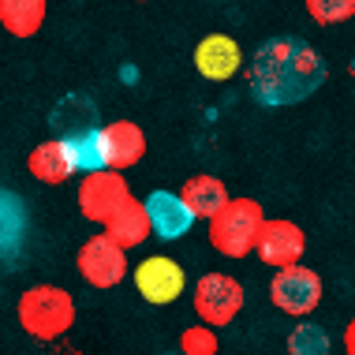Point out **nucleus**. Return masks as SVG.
Returning <instances> with one entry per match:
<instances>
[{"mask_svg":"<svg viewBox=\"0 0 355 355\" xmlns=\"http://www.w3.org/2000/svg\"><path fill=\"white\" fill-rule=\"evenodd\" d=\"M325 79V60L303 37H270L247 64V83L262 105L306 101Z\"/></svg>","mask_w":355,"mask_h":355,"instance_id":"1","label":"nucleus"},{"mask_svg":"<svg viewBox=\"0 0 355 355\" xmlns=\"http://www.w3.org/2000/svg\"><path fill=\"white\" fill-rule=\"evenodd\" d=\"M75 300L60 284H31L15 303V318L26 337L34 340H60L75 325Z\"/></svg>","mask_w":355,"mask_h":355,"instance_id":"2","label":"nucleus"},{"mask_svg":"<svg viewBox=\"0 0 355 355\" xmlns=\"http://www.w3.org/2000/svg\"><path fill=\"white\" fill-rule=\"evenodd\" d=\"M262 225H266V209L258 198H228V206L209 220V247L220 254V258H239L254 254L258 247V236H262Z\"/></svg>","mask_w":355,"mask_h":355,"instance_id":"3","label":"nucleus"},{"mask_svg":"<svg viewBox=\"0 0 355 355\" xmlns=\"http://www.w3.org/2000/svg\"><path fill=\"white\" fill-rule=\"evenodd\" d=\"M247 303V292L243 284L236 281L232 273H202L191 288V306H195V318L202 325H232L239 318V311H243Z\"/></svg>","mask_w":355,"mask_h":355,"instance_id":"4","label":"nucleus"},{"mask_svg":"<svg viewBox=\"0 0 355 355\" xmlns=\"http://www.w3.org/2000/svg\"><path fill=\"white\" fill-rule=\"evenodd\" d=\"M322 277L311 270V266H284L270 277V303L277 306L288 318L303 322L311 318L314 311L322 306Z\"/></svg>","mask_w":355,"mask_h":355,"instance_id":"5","label":"nucleus"},{"mask_svg":"<svg viewBox=\"0 0 355 355\" xmlns=\"http://www.w3.org/2000/svg\"><path fill=\"white\" fill-rule=\"evenodd\" d=\"M131 281L150 306H168L187 292V270L172 254H146L142 262H135Z\"/></svg>","mask_w":355,"mask_h":355,"instance_id":"6","label":"nucleus"},{"mask_svg":"<svg viewBox=\"0 0 355 355\" xmlns=\"http://www.w3.org/2000/svg\"><path fill=\"white\" fill-rule=\"evenodd\" d=\"M131 198V184L123 172H109V168H98V172H83L79 180V191H75V202H79V214L94 225H105L116 209Z\"/></svg>","mask_w":355,"mask_h":355,"instance_id":"7","label":"nucleus"},{"mask_svg":"<svg viewBox=\"0 0 355 355\" xmlns=\"http://www.w3.org/2000/svg\"><path fill=\"white\" fill-rule=\"evenodd\" d=\"M75 270L90 288H116L123 277L131 273V262H128V251L116 247L109 236H90L86 243L79 247L75 254Z\"/></svg>","mask_w":355,"mask_h":355,"instance_id":"8","label":"nucleus"},{"mask_svg":"<svg viewBox=\"0 0 355 355\" xmlns=\"http://www.w3.org/2000/svg\"><path fill=\"white\" fill-rule=\"evenodd\" d=\"M98 157L101 168L128 172L146 157V131L135 120H109L98 128Z\"/></svg>","mask_w":355,"mask_h":355,"instance_id":"9","label":"nucleus"},{"mask_svg":"<svg viewBox=\"0 0 355 355\" xmlns=\"http://www.w3.org/2000/svg\"><path fill=\"white\" fill-rule=\"evenodd\" d=\"M254 254H258L262 266H273V270L300 266L303 254H306V232L295 225V220H288V217H266Z\"/></svg>","mask_w":355,"mask_h":355,"instance_id":"10","label":"nucleus"},{"mask_svg":"<svg viewBox=\"0 0 355 355\" xmlns=\"http://www.w3.org/2000/svg\"><path fill=\"white\" fill-rule=\"evenodd\" d=\"M191 60H195V71L202 75V79L228 83L239 75V68H243V49H239V42L228 34H206L202 42L195 45Z\"/></svg>","mask_w":355,"mask_h":355,"instance_id":"11","label":"nucleus"},{"mask_svg":"<svg viewBox=\"0 0 355 355\" xmlns=\"http://www.w3.org/2000/svg\"><path fill=\"white\" fill-rule=\"evenodd\" d=\"M26 172H31L37 184H45V187H60V184H68L79 168H75V157H71L68 142L64 139H45V142H37V146L31 150Z\"/></svg>","mask_w":355,"mask_h":355,"instance_id":"12","label":"nucleus"},{"mask_svg":"<svg viewBox=\"0 0 355 355\" xmlns=\"http://www.w3.org/2000/svg\"><path fill=\"white\" fill-rule=\"evenodd\" d=\"M228 187L220 176H209V172H198V176H187L184 187H180V202L187 206V214L195 220H214L220 209L228 206Z\"/></svg>","mask_w":355,"mask_h":355,"instance_id":"13","label":"nucleus"},{"mask_svg":"<svg viewBox=\"0 0 355 355\" xmlns=\"http://www.w3.org/2000/svg\"><path fill=\"white\" fill-rule=\"evenodd\" d=\"M101 228H105V236H109L112 243L123 247V251H135V247H142V243L153 236L150 217H146V206H142V198H135V195H131L128 202L116 209V214L105 220Z\"/></svg>","mask_w":355,"mask_h":355,"instance_id":"14","label":"nucleus"},{"mask_svg":"<svg viewBox=\"0 0 355 355\" xmlns=\"http://www.w3.org/2000/svg\"><path fill=\"white\" fill-rule=\"evenodd\" d=\"M142 206H146L150 228L157 239H180L191 225H195V217L187 214V206L180 202V195H172V191H153L150 198H142Z\"/></svg>","mask_w":355,"mask_h":355,"instance_id":"15","label":"nucleus"},{"mask_svg":"<svg viewBox=\"0 0 355 355\" xmlns=\"http://www.w3.org/2000/svg\"><path fill=\"white\" fill-rule=\"evenodd\" d=\"M49 0H0V26L12 37H34L45 26Z\"/></svg>","mask_w":355,"mask_h":355,"instance_id":"16","label":"nucleus"},{"mask_svg":"<svg viewBox=\"0 0 355 355\" xmlns=\"http://www.w3.org/2000/svg\"><path fill=\"white\" fill-rule=\"evenodd\" d=\"M56 131H60V139H71V135H83V131H94L98 128V109H94V101L86 98H68L56 105Z\"/></svg>","mask_w":355,"mask_h":355,"instance_id":"17","label":"nucleus"},{"mask_svg":"<svg viewBox=\"0 0 355 355\" xmlns=\"http://www.w3.org/2000/svg\"><path fill=\"white\" fill-rule=\"evenodd\" d=\"M329 333L322 329L318 322H300L292 333H288V355H329Z\"/></svg>","mask_w":355,"mask_h":355,"instance_id":"18","label":"nucleus"},{"mask_svg":"<svg viewBox=\"0 0 355 355\" xmlns=\"http://www.w3.org/2000/svg\"><path fill=\"white\" fill-rule=\"evenodd\" d=\"M180 355H220V337L214 325H187L180 333Z\"/></svg>","mask_w":355,"mask_h":355,"instance_id":"19","label":"nucleus"},{"mask_svg":"<svg viewBox=\"0 0 355 355\" xmlns=\"http://www.w3.org/2000/svg\"><path fill=\"white\" fill-rule=\"evenodd\" d=\"M306 15L318 26H337L355 15V0H306Z\"/></svg>","mask_w":355,"mask_h":355,"instance_id":"20","label":"nucleus"},{"mask_svg":"<svg viewBox=\"0 0 355 355\" xmlns=\"http://www.w3.org/2000/svg\"><path fill=\"white\" fill-rule=\"evenodd\" d=\"M340 344H344V355H355V318L344 325V337H340Z\"/></svg>","mask_w":355,"mask_h":355,"instance_id":"21","label":"nucleus"},{"mask_svg":"<svg viewBox=\"0 0 355 355\" xmlns=\"http://www.w3.org/2000/svg\"><path fill=\"white\" fill-rule=\"evenodd\" d=\"M135 4H146V0H135Z\"/></svg>","mask_w":355,"mask_h":355,"instance_id":"22","label":"nucleus"},{"mask_svg":"<svg viewBox=\"0 0 355 355\" xmlns=\"http://www.w3.org/2000/svg\"><path fill=\"white\" fill-rule=\"evenodd\" d=\"M168 355H180V352H168Z\"/></svg>","mask_w":355,"mask_h":355,"instance_id":"23","label":"nucleus"}]
</instances>
